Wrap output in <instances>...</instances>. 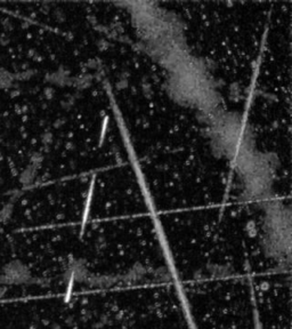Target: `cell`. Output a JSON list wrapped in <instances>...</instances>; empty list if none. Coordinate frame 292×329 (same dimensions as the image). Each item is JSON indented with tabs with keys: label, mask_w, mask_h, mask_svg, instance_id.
<instances>
[{
	"label": "cell",
	"mask_w": 292,
	"mask_h": 329,
	"mask_svg": "<svg viewBox=\"0 0 292 329\" xmlns=\"http://www.w3.org/2000/svg\"><path fill=\"white\" fill-rule=\"evenodd\" d=\"M9 84H11V80H9V73L6 72V71L0 72V87L6 88V87L9 86Z\"/></svg>",
	"instance_id": "1"
}]
</instances>
